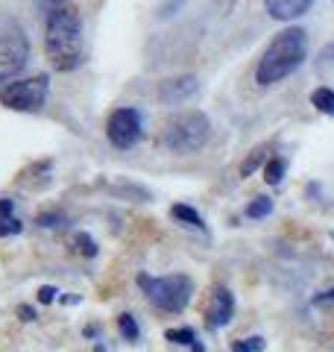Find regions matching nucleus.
I'll list each match as a JSON object with an SVG mask.
<instances>
[{
    "mask_svg": "<svg viewBox=\"0 0 334 352\" xmlns=\"http://www.w3.org/2000/svg\"><path fill=\"white\" fill-rule=\"evenodd\" d=\"M144 135V118L138 109L120 106L106 118V138L118 150H132Z\"/></svg>",
    "mask_w": 334,
    "mask_h": 352,
    "instance_id": "0eeeda50",
    "label": "nucleus"
},
{
    "mask_svg": "<svg viewBox=\"0 0 334 352\" xmlns=\"http://www.w3.org/2000/svg\"><path fill=\"white\" fill-rule=\"evenodd\" d=\"M18 314H21V320H36V308L32 305H18Z\"/></svg>",
    "mask_w": 334,
    "mask_h": 352,
    "instance_id": "5701e85b",
    "label": "nucleus"
},
{
    "mask_svg": "<svg viewBox=\"0 0 334 352\" xmlns=\"http://www.w3.org/2000/svg\"><path fill=\"white\" fill-rule=\"evenodd\" d=\"M270 212H273V200H270V197H255V200H249V206H247V217H252V220H261Z\"/></svg>",
    "mask_w": 334,
    "mask_h": 352,
    "instance_id": "4468645a",
    "label": "nucleus"
},
{
    "mask_svg": "<svg viewBox=\"0 0 334 352\" xmlns=\"http://www.w3.org/2000/svg\"><path fill=\"white\" fill-rule=\"evenodd\" d=\"M47 91H50V76L36 74V76H27V80L6 82L0 88V103L12 109V112H38L47 103Z\"/></svg>",
    "mask_w": 334,
    "mask_h": 352,
    "instance_id": "423d86ee",
    "label": "nucleus"
},
{
    "mask_svg": "<svg viewBox=\"0 0 334 352\" xmlns=\"http://www.w3.org/2000/svg\"><path fill=\"white\" fill-rule=\"evenodd\" d=\"M27 59H30V41L24 30H21L15 18L0 12V82L12 80L15 74L24 71Z\"/></svg>",
    "mask_w": 334,
    "mask_h": 352,
    "instance_id": "39448f33",
    "label": "nucleus"
},
{
    "mask_svg": "<svg viewBox=\"0 0 334 352\" xmlns=\"http://www.w3.org/2000/svg\"><path fill=\"white\" fill-rule=\"evenodd\" d=\"M249 346H252L255 352H261V349H264V338H249Z\"/></svg>",
    "mask_w": 334,
    "mask_h": 352,
    "instance_id": "bb28decb",
    "label": "nucleus"
},
{
    "mask_svg": "<svg viewBox=\"0 0 334 352\" xmlns=\"http://www.w3.org/2000/svg\"><path fill=\"white\" fill-rule=\"evenodd\" d=\"M199 91V82L197 76H173V80H164L159 88V100L167 106H176V103H185L188 97H194Z\"/></svg>",
    "mask_w": 334,
    "mask_h": 352,
    "instance_id": "1a4fd4ad",
    "label": "nucleus"
},
{
    "mask_svg": "<svg viewBox=\"0 0 334 352\" xmlns=\"http://www.w3.org/2000/svg\"><path fill=\"white\" fill-rule=\"evenodd\" d=\"M170 217L179 220V223H185V226H191V229H205V220L199 217V212L191 206H185V203H176L170 208Z\"/></svg>",
    "mask_w": 334,
    "mask_h": 352,
    "instance_id": "9b49d317",
    "label": "nucleus"
},
{
    "mask_svg": "<svg viewBox=\"0 0 334 352\" xmlns=\"http://www.w3.org/2000/svg\"><path fill=\"white\" fill-rule=\"evenodd\" d=\"M232 349H235V352H255V349L247 344V340H235V344H232Z\"/></svg>",
    "mask_w": 334,
    "mask_h": 352,
    "instance_id": "393cba45",
    "label": "nucleus"
},
{
    "mask_svg": "<svg viewBox=\"0 0 334 352\" xmlns=\"http://www.w3.org/2000/svg\"><path fill=\"white\" fill-rule=\"evenodd\" d=\"M285 173H287V159L285 156L267 159V164H264V182L267 185H282Z\"/></svg>",
    "mask_w": 334,
    "mask_h": 352,
    "instance_id": "f8f14e48",
    "label": "nucleus"
},
{
    "mask_svg": "<svg viewBox=\"0 0 334 352\" xmlns=\"http://www.w3.org/2000/svg\"><path fill=\"white\" fill-rule=\"evenodd\" d=\"M21 229H24V223H21L18 217H9V220H0V238L6 235H18Z\"/></svg>",
    "mask_w": 334,
    "mask_h": 352,
    "instance_id": "6ab92c4d",
    "label": "nucleus"
},
{
    "mask_svg": "<svg viewBox=\"0 0 334 352\" xmlns=\"http://www.w3.org/2000/svg\"><path fill=\"white\" fill-rule=\"evenodd\" d=\"M138 285L147 294V300L162 308V311H170V314H179L188 308L194 296V282L188 276H159V279H150V276H138Z\"/></svg>",
    "mask_w": 334,
    "mask_h": 352,
    "instance_id": "20e7f679",
    "label": "nucleus"
},
{
    "mask_svg": "<svg viewBox=\"0 0 334 352\" xmlns=\"http://www.w3.org/2000/svg\"><path fill=\"white\" fill-rule=\"evenodd\" d=\"M118 329H120V335H124L126 340H138V335H141L138 320H135L132 314H120V317H118Z\"/></svg>",
    "mask_w": 334,
    "mask_h": 352,
    "instance_id": "f3484780",
    "label": "nucleus"
},
{
    "mask_svg": "<svg viewBox=\"0 0 334 352\" xmlns=\"http://www.w3.org/2000/svg\"><path fill=\"white\" fill-rule=\"evenodd\" d=\"M9 217H15V200H0V220H9Z\"/></svg>",
    "mask_w": 334,
    "mask_h": 352,
    "instance_id": "4be33fe9",
    "label": "nucleus"
},
{
    "mask_svg": "<svg viewBox=\"0 0 334 352\" xmlns=\"http://www.w3.org/2000/svg\"><path fill=\"white\" fill-rule=\"evenodd\" d=\"M191 349H194V352H205V346H203V344H197V340L191 344Z\"/></svg>",
    "mask_w": 334,
    "mask_h": 352,
    "instance_id": "cd10ccee",
    "label": "nucleus"
},
{
    "mask_svg": "<svg viewBox=\"0 0 334 352\" xmlns=\"http://www.w3.org/2000/svg\"><path fill=\"white\" fill-rule=\"evenodd\" d=\"M320 56L326 59V62H334V41H331V44H326V47H322V53H320Z\"/></svg>",
    "mask_w": 334,
    "mask_h": 352,
    "instance_id": "b1692460",
    "label": "nucleus"
},
{
    "mask_svg": "<svg viewBox=\"0 0 334 352\" xmlns=\"http://www.w3.org/2000/svg\"><path fill=\"white\" fill-rule=\"evenodd\" d=\"M164 338L170 340V344L191 346L194 340H197V332H194V329H188V326H182V329H167V332H164Z\"/></svg>",
    "mask_w": 334,
    "mask_h": 352,
    "instance_id": "dca6fc26",
    "label": "nucleus"
},
{
    "mask_svg": "<svg viewBox=\"0 0 334 352\" xmlns=\"http://www.w3.org/2000/svg\"><path fill=\"white\" fill-rule=\"evenodd\" d=\"M44 53L56 71H74L82 65V18L74 3H62L47 12Z\"/></svg>",
    "mask_w": 334,
    "mask_h": 352,
    "instance_id": "f257e3e1",
    "label": "nucleus"
},
{
    "mask_svg": "<svg viewBox=\"0 0 334 352\" xmlns=\"http://www.w3.org/2000/svg\"><path fill=\"white\" fill-rule=\"evenodd\" d=\"M261 159H264V150H255L252 156L241 164V176H249V173H255V168H258V164H261Z\"/></svg>",
    "mask_w": 334,
    "mask_h": 352,
    "instance_id": "aec40b11",
    "label": "nucleus"
},
{
    "mask_svg": "<svg viewBox=\"0 0 334 352\" xmlns=\"http://www.w3.org/2000/svg\"><path fill=\"white\" fill-rule=\"evenodd\" d=\"M314 302H317V305H329V302H334V291H329V294H320Z\"/></svg>",
    "mask_w": 334,
    "mask_h": 352,
    "instance_id": "a878e982",
    "label": "nucleus"
},
{
    "mask_svg": "<svg viewBox=\"0 0 334 352\" xmlns=\"http://www.w3.org/2000/svg\"><path fill=\"white\" fill-rule=\"evenodd\" d=\"M235 314V296L229 288H214L208 294V305H205V323L211 329H220L232 320Z\"/></svg>",
    "mask_w": 334,
    "mask_h": 352,
    "instance_id": "6e6552de",
    "label": "nucleus"
},
{
    "mask_svg": "<svg viewBox=\"0 0 334 352\" xmlns=\"http://www.w3.org/2000/svg\"><path fill=\"white\" fill-rule=\"evenodd\" d=\"M36 223H38V226H44V229L65 226V214H59V212H41V214L36 217Z\"/></svg>",
    "mask_w": 334,
    "mask_h": 352,
    "instance_id": "a211bd4d",
    "label": "nucleus"
},
{
    "mask_svg": "<svg viewBox=\"0 0 334 352\" xmlns=\"http://www.w3.org/2000/svg\"><path fill=\"white\" fill-rule=\"evenodd\" d=\"M211 138V120L205 112H182L170 118L164 124V132H162V144L170 150V153H197L208 144Z\"/></svg>",
    "mask_w": 334,
    "mask_h": 352,
    "instance_id": "7ed1b4c3",
    "label": "nucleus"
},
{
    "mask_svg": "<svg viewBox=\"0 0 334 352\" xmlns=\"http://www.w3.org/2000/svg\"><path fill=\"white\" fill-rule=\"evenodd\" d=\"M74 250L80 252V256H85V258H94L97 256V241L91 235H85V232H76L74 235Z\"/></svg>",
    "mask_w": 334,
    "mask_h": 352,
    "instance_id": "2eb2a0df",
    "label": "nucleus"
},
{
    "mask_svg": "<svg viewBox=\"0 0 334 352\" xmlns=\"http://www.w3.org/2000/svg\"><path fill=\"white\" fill-rule=\"evenodd\" d=\"M311 106H314L317 112H322V115H334V91L326 88V85L314 88V91H311Z\"/></svg>",
    "mask_w": 334,
    "mask_h": 352,
    "instance_id": "ddd939ff",
    "label": "nucleus"
},
{
    "mask_svg": "<svg viewBox=\"0 0 334 352\" xmlns=\"http://www.w3.org/2000/svg\"><path fill=\"white\" fill-rule=\"evenodd\" d=\"M311 6H314V0H264L267 15L276 21H296V18H302Z\"/></svg>",
    "mask_w": 334,
    "mask_h": 352,
    "instance_id": "9d476101",
    "label": "nucleus"
},
{
    "mask_svg": "<svg viewBox=\"0 0 334 352\" xmlns=\"http://www.w3.org/2000/svg\"><path fill=\"white\" fill-rule=\"evenodd\" d=\"M308 56V32L302 27H285L261 53L258 68H255V82L273 85L291 76Z\"/></svg>",
    "mask_w": 334,
    "mask_h": 352,
    "instance_id": "f03ea898",
    "label": "nucleus"
},
{
    "mask_svg": "<svg viewBox=\"0 0 334 352\" xmlns=\"http://www.w3.org/2000/svg\"><path fill=\"white\" fill-rule=\"evenodd\" d=\"M56 294H59V291H56L53 285H41V288H38V302H44V305L53 302V300H56Z\"/></svg>",
    "mask_w": 334,
    "mask_h": 352,
    "instance_id": "412c9836",
    "label": "nucleus"
}]
</instances>
